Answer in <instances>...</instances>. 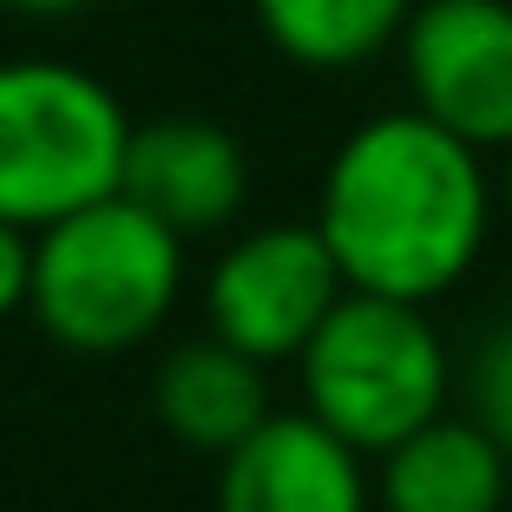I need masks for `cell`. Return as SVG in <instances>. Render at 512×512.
I'll return each instance as SVG.
<instances>
[{"mask_svg": "<svg viewBox=\"0 0 512 512\" xmlns=\"http://www.w3.org/2000/svg\"><path fill=\"white\" fill-rule=\"evenodd\" d=\"M493 211L499 191L486 151L401 106L362 119L329 151L309 224L348 289L427 309L473 276L493 237Z\"/></svg>", "mask_w": 512, "mask_h": 512, "instance_id": "1", "label": "cell"}, {"mask_svg": "<svg viewBox=\"0 0 512 512\" xmlns=\"http://www.w3.org/2000/svg\"><path fill=\"white\" fill-rule=\"evenodd\" d=\"M184 296V237L132 197H99L33 230L27 316L73 355H125L171 322Z\"/></svg>", "mask_w": 512, "mask_h": 512, "instance_id": "2", "label": "cell"}, {"mask_svg": "<svg viewBox=\"0 0 512 512\" xmlns=\"http://www.w3.org/2000/svg\"><path fill=\"white\" fill-rule=\"evenodd\" d=\"M302 414H316L335 440L381 460L394 440L440 421L453 407V355L421 302L348 289L309 348L296 355Z\"/></svg>", "mask_w": 512, "mask_h": 512, "instance_id": "3", "label": "cell"}, {"mask_svg": "<svg viewBox=\"0 0 512 512\" xmlns=\"http://www.w3.org/2000/svg\"><path fill=\"white\" fill-rule=\"evenodd\" d=\"M119 92L73 60H0V224L46 230L119 197L125 178Z\"/></svg>", "mask_w": 512, "mask_h": 512, "instance_id": "4", "label": "cell"}, {"mask_svg": "<svg viewBox=\"0 0 512 512\" xmlns=\"http://www.w3.org/2000/svg\"><path fill=\"white\" fill-rule=\"evenodd\" d=\"M348 296L329 243L316 224H256L230 243L204 276V316L211 335L250 362H296L309 335Z\"/></svg>", "mask_w": 512, "mask_h": 512, "instance_id": "5", "label": "cell"}, {"mask_svg": "<svg viewBox=\"0 0 512 512\" xmlns=\"http://www.w3.org/2000/svg\"><path fill=\"white\" fill-rule=\"evenodd\" d=\"M394 60L421 119L473 151L512 145V0H414Z\"/></svg>", "mask_w": 512, "mask_h": 512, "instance_id": "6", "label": "cell"}, {"mask_svg": "<svg viewBox=\"0 0 512 512\" xmlns=\"http://www.w3.org/2000/svg\"><path fill=\"white\" fill-rule=\"evenodd\" d=\"M119 197L151 211L178 237H211L250 204V151L217 119H151L132 125Z\"/></svg>", "mask_w": 512, "mask_h": 512, "instance_id": "7", "label": "cell"}, {"mask_svg": "<svg viewBox=\"0 0 512 512\" xmlns=\"http://www.w3.org/2000/svg\"><path fill=\"white\" fill-rule=\"evenodd\" d=\"M362 453L335 440L316 414H270L217 467V512H368Z\"/></svg>", "mask_w": 512, "mask_h": 512, "instance_id": "8", "label": "cell"}, {"mask_svg": "<svg viewBox=\"0 0 512 512\" xmlns=\"http://www.w3.org/2000/svg\"><path fill=\"white\" fill-rule=\"evenodd\" d=\"M512 499V453L467 414H440L394 440L375 467L381 512H506Z\"/></svg>", "mask_w": 512, "mask_h": 512, "instance_id": "9", "label": "cell"}, {"mask_svg": "<svg viewBox=\"0 0 512 512\" xmlns=\"http://www.w3.org/2000/svg\"><path fill=\"white\" fill-rule=\"evenodd\" d=\"M151 414L165 421V434L191 453H217L224 460L230 447L256 434L270 421V368L237 355L217 335H197V342H178L151 375Z\"/></svg>", "mask_w": 512, "mask_h": 512, "instance_id": "10", "label": "cell"}, {"mask_svg": "<svg viewBox=\"0 0 512 512\" xmlns=\"http://www.w3.org/2000/svg\"><path fill=\"white\" fill-rule=\"evenodd\" d=\"M263 40L289 66L309 73H348L394 53L414 0H250Z\"/></svg>", "mask_w": 512, "mask_h": 512, "instance_id": "11", "label": "cell"}, {"mask_svg": "<svg viewBox=\"0 0 512 512\" xmlns=\"http://www.w3.org/2000/svg\"><path fill=\"white\" fill-rule=\"evenodd\" d=\"M453 388H460V414H467L473 427H486V434L512 453V316L493 322V329L473 342L467 368L453 375Z\"/></svg>", "mask_w": 512, "mask_h": 512, "instance_id": "12", "label": "cell"}, {"mask_svg": "<svg viewBox=\"0 0 512 512\" xmlns=\"http://www.w3.org/2000/svg\"><path fill=\"white\" fill-rule=\"evenodd\" d=\"M33 296V230L0 224V322L20 316Z\"/></svg>", "mask_w": 512, "mask_h": 512, "instance_id": "13", "label": "cell"}, {"mask_svg": "<svg viewBox=\"0 0 512 512\" xmlns=\"http://www.w3.org/2000/svg\"><path fill=\"white\" fill-rule=\"evenodd\" d=\"M7 7H20V14H33V20H66V14H79V7H92V0H7Z\"/></svg>", "mask_w": 512, "mask_h": 512, "instance_id": "14", "label": "cell"}, {"mask_svg": "<svg viewBox=\"0 0 512 512\" xmlns=\"http://www.w3.org/2000/svg\"><path fill=\"white\" fill-rule=\"evenodd\" d=\"M499 158H506V165H499V204H506V217H512V145L499 151Z\"/></svg>", "mask_w": 512, "mask_h": 512, "instance_id": "15", "label": "cell"}, {"mask_svg": "<svg viewBox=\"0 0 512 512\" xmlns=\"http://www.w3.org/2000/svg\"><path fill=\"white\" fill-rule=\"evenodd\" d=\"M0 7H7V0H0Z\"/></svg>", "mask_w": 512, "mask_h": 512, "instance_id": "16", "label": "cell"}]
</instances>
